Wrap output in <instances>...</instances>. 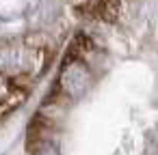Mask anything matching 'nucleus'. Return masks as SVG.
<instances>
[{
  "label": "nucleus",
  "mask_w": 158,
  "mask_h": 155,
  "mask_svg": "<svg viewBox=\"0 0 158 155\" xmlns=\"http://www.w3.org/2000/svg\"><path fill=\"white\" fill-rule=\"evenodd\" d=\"M46 155H54V151H48V153H46Z\"/></svg>",
  "instance_id": "nucleus-1"
}]
</instances>
